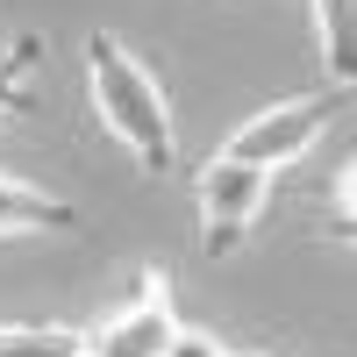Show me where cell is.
Instances as JSON below:
<instances>
[{
  "instance_id": "cell-9",
  "label": "cell",
  "mask_w": 357,
  "mask_h": 357,
  "mask_svg": "<svg viewBox=\"0 0 357 357\" xmlns=\"http://www.w3.org/2000/svg\"><path fill=\"white\" fill-rule=\"evenodd\" d=\"M165 357H236V350H229V343H215V336H200V329H172Z\"/></svg>"
},
{
  "instance_id": "cell-6",
  "label": "cell",
  "mask_w": 357,
  "mask_h": 357,
  "mask_svg": "<svg viewBox=\"0 0 357 357\" xmlns=\"http://www.w3.org/2000/svg\"><path fill=\"white\" fill-rule=\"evenodd\" d=\"M314 22H321V57H329V79L350 86V72H357V0H314Z\"/></svg>"
},
{
  "instance_id": "cell-2",
  "label": "cell",
  "mask_w": 357,
  "mask_h": 357,
  "mask_svg": "<svg viewBox=\"0 0 357 357\" xmlns=\"http://www.w3.org/2000/svg\"><path fill=\"white\" fill-rule=\"evenodd\" d=\"M343 100H350V86H343V79L314 86V93H293V100H272L264 114H250V122L236 129L222 151H229V158H243V165L279 172V165H293V158H301L307 143H314V136L343 114Z\"/></svg>"
},
{
  "instance_id": "cell-3",
  "label": "cell",
  "mask_w": 357,
  "mask_h": 357,
  "mask_svg": "<svg viewBox=\"0 0 357 357\" xmlns=\"http://www.w3.org/2000/svg\"><path fill=\"white\" fill-rule=\"evenodd\" d=\"M264 186H272V172L229 158V151H215V158L193 172V193H200V250L207 257H229L250 236L257 207H264Z\"/></svg>"
},
{
  "instance_id": "cell-4",
  "label": "cell",
  "mask_w": 357,
  "mask_h": 357,
  "mask_svg": "<svg viewBox=\"0 0 357 357\" xmlns=\"http://www.w3.org/2000/svg\"><path fill=\"white\" fill-rule=\"evenodd\" d=\"M172 329H178V314H172V279H165V272H143L129 301L114 307L93 336H79V357H165Z\"/></svg>"
},
{
  "instance_id": "cell-5",
  "label": "cell",
  "mask_w": 357,
  "mask_h": 357,
  "mask_svg": "<svg viewBox=\"0 0 357 357\" xmlns=\"http://www.w3.org/2000/svg\"><path fill=\"white\" fill-rule=\"evenodd\" d=\"M72 200H50L36 186H22V178H0V236L15 229H72Z\"/></svg>"
},
{
  "instance_id": "cell-7",
  "label": "cell",
  "mask_w": 357,
  "mask_h": 357,
  "mask_svg": "<svg viewBox=\"0 0 357 357\" xmlns=\"http://www.w3.org/2000/svg\"><path fill=\"white\" fill-rule=\"evenodd\" d=\"M0 357H79L72 329H0Z\"/></svg>"
},
{
  "instance_id": "cell-8",
  "label": "cell",
  "mask_w": 357,
  "mask_h": 357,
  "mask_svg": "<svg viewBox=\"0 0 357 357\" xmlns=\"http://www.w3.org/2000/svg\"><path fill=\"white\" fill-rule=\"evenodd\" d=\"M36 57H43L36 36H22L15 50H0V114H22V93H15V86H22V72L36 65Z\"/></svg>"
},
{
  "instance_id": "cell-1",
  "label": "cell",
  "mask_w": 357,
  "mask_h": 357,
  "mask_svg": "<svg viewBox=\"0 0 357 357\" xmlns=\"http://www.w3.org/2000/svg\"><path fill=\"white\" fill-rule=\"evenodd\" d=\"M86 79H93V114L114 143H129V158L143 172H172V107H165V86L136 65V57L114 43V36H93L86 43Z\"/></svg>"
}]
</instances>
